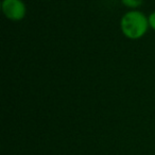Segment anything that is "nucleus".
I'll return each mask as SVG.
<instances>
[{"mask_svg":"<svg viewBox=\"0 0 155 155\" xmlns=\"http://www.w3.org/2000/svg\"><path fill=\"white\" fill-rule=\"evenodd\" d=\"M119 27L123 36L131 41L140 39L150 29L148 16L139 10H129L125 12L121 16Z\"/></svg>","mask_w":155,"mask_h":155,"instance_id":"1","label":"nucleus"},{"mask_svg":"<svg viewBox=\"0 0 155 155\" xmlns=\"http://www.w3.org/2000/svg\"><path fill=\"white\" fill-rule=\"evenodd\" d=\"M1 11L7 19L20 21L27 15V5L24 0H1Z\"/></svg>","mask_w":155,"mask_h":155,"instance_id":"2","label":"nucleus"},{"mask_svg":"<svg viewBox=\"0 0 155 155\" xmlns=\"http://www.w3.org/2000/svg\"><path fill=\"white\" fill-rule=\"evenodd\" d=\"M121 3L129 10H138L143 3V0H120Z\"/></svg>","mask_w":155,"mask_h":155,"instance_id":"3","label":"nucleus"},{"mask_svg":"<svg viewBox=\"0 0 155 155\" xmlns=\"http://www.w3.org/2000/svg\"><path fill=\"white\" fill-rule=\"evenodd\" d=\"M148 20H149V27H150V29L155 31V11H153L148 16Z\"/></svg>","mask_w":155,"mask_h":155,"instance_id":"4","label":"nucleus"}]
</instances>
